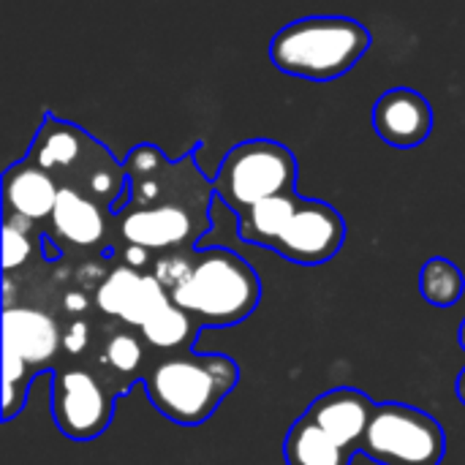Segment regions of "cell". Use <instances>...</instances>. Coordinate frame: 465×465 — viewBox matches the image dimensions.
<instances>
[{"label": "cell", "instance_id": "5", "mask_svg": "<svg viewBox=\"0 0 465 465\" xmlns=\"http://www.w3.org/2000/svg\"><path fill=\"white\" fill-rule=\"evenodd\" d=\"M240 381V365L226 354H177L150 362L142 384L147 401L169 422L204 425Z\"/></svg>", "mask_w": 465, "mask_h": 465}, {"label": "cell", "instance_id": "11", "mask_svg": "<svg viewBox=\"0 0 465 465\" xmlns=\"http://www.w3.org/2000/svg\"><path fill=\"white\" fill-rule=\"evenodd\" d=\"M60 346H63V335L49 313L25 305H5L3 349L5 354H14L22 365H27L33 376H38L54 362Z\"/></svg>", "mask_w": 465, "mask_h": 465}, {"label": "cell", "instance_id": "10", "mask_svg": "<svg viewBox=\"0 0 465 465\" xmlns=\"http://www.w3.org/2000/svg\"><path fill=\"white\" fill-rule=\"evenodd\" d=\"M166 305H172V300L161 281L153 272H142L131 264L114 267L95 289V308L104 316L136 330H142Z\"/></svg>", "mask_w": 465, "mask_h": 465}, {"label": "cell", "instance_id": "7", "mask_svg": "<svg viewBox=\"0 0 465 465\" xmlns=\"http://www.w3.org/2000/svg\"><path fill=\"white\" fill-rule=\"evenodd\" d=\"M297 158L292 147L275 139H248L234 144L213 180L215 196L240 218L256 204L294 193Z\"/></svg>", "mask_w": 465, "mask_h": 465}, {"label": "cell", "instance_id": "4", "mask_svg": "<svg viewBox=\"0 0 465 465\" xmlns=\"http://www.w3.org/2000/svg\"><path fill=\"white\" fill-rule=\"evenodd\" d=\"M27 161L52 174L60 188H71L93 202H101L112 213H117L125 202V166L109 153V147L68 120L44 114V123L30 142Z\"/></svg>", "mask_w": 465, "mask_h": 465}, {"label": "cell", "instance_id": "1", "mask_svg": "<svg viewBox=\"0 0 465 465\" xmlns=\"http://www.w3.org/2000/svg\"><path fill=\"white\" fill-rule=\"evenodd\" d=\"M128 193L114 213L120 242L139 256H172L193 251L210 232L215 185L188 153L169 161L155 144H136L123 161ZM155 259V262H158Z\"/></svg>", "mask_w": 465, "mask_h": 465}, {"label": "cell", "instance_id": "22", "mask_svg": "<svg viewBox=\"0 0 465 465\" xmlns=\"http://www.w3.org/2000/svg\"><path fill=\"white\" fill-rule=\"evenodd\" d=\"M458 338H460V346L465 349V319H463V324H460V332H458Z\"/></svg>", "mask_w": 465, "mask_h": 465}, {"label": "cell", "instance_id": "21", "mask_svg": "<svg viewBox=\"0 0 465 465\" xmlns=\"http://www.w3.org/2000/svg\"><path fill=\"white\" fill-rule=\"evenodd\" d=\"M455 392H458V401L465 406V368L460 371V376H458V381H455Z\"/></svg>", "mask_w": 465, "mask_h": 465}, {"label": "cell", "instance_id": "3", "mask_svg": "<svg viewBox=\"0 0 465 465\" xmlns=\"http://www.w3.org/2000/svg\"><path fill=\"white\" fill-rule=\"evenodd\" d=\"M237 232L248 245L270 248L300 267L332 262L346 242L341 213L327 202L297 196V191L267 199L240 215Z\"/></svg>", "mask_w": 465, "mask_h": 465}, {"label": "cell", "instance_id": "12", "mask_svg": "<svg viewBox=\"0 0 465 465\" xmlns=\"http://www.w3.org/2000/svg\"><path fill=\"white\" fill-rule=\"evenodd\" d=\"M373 128L390 147L414 150L433 131V106L414 87H392L373 106Z\"/></svg>", "mask_w": 465, "mask_h": 465}, {"label": "cell", "instance_id": "17", "mask_svg": "<svg viewBox=\"0 0 465 465\" xmlns=\"http://www.w3.org/2000/svg\"><path fill=\"white\" fill-rule=\"evenodd\" d=\"M199 332H202V327L177 305H166L139 330L144 346H150L153 351L166 354V357L191 354L199 341Z\"/></svg>", "mask_w": 465, "mask_h": 465}, {"label": "cell", "instance_id": "15", "mask_svg": "<svg viewBox=\"0 0 465 465\" xmlns=\"http://www.w3.org/2000/svg\"><path fill=\"white\" fill-rule=\"evenodd\" d=\"M60 199V185L33 161L22 158L3 174V204L5 215L38 223L52 218Z\"/></svg>", "mask_w": 465, "mask_h": 465}, {"label": "cell", "instance_id": "18", "mask_svg": "<svg viewBox=\"0 0 465 465\" xmlns=\"http://www.w3.org/2000/svg\"><path fill=\"white\" fill-rule=\"evenodd\" d=\"M104 365L112 371V390H114V395H117V387H114L117 379H120V390L128 381H142L147 368H150L142 335L131 332V330H120L114 335H109V341L104 346Z\"/></svg>", "mask_w": 465, "mask_h": 465}, {"label": "cell", "instance_id": "13", "mask_svg": "<svg viewBox=\"0 0 465 465\" xmlns=\"http://www.w3.org/2000/svg\"><path fill=\"white\" fill-rule=\"evenodd\" d=\"M376 406L379 403H373L362 390L338 387V390L319 395L308 406L305 417L313 420L327 436H332L346 452L357 455V452H362L365 433H368Z\"/></svg>", "mask_w": 465, "mask_h": 465}, {"label": "cell", "instance_id": "16", "mask_svg": "<svg viewBox=\"0 0 465 465\" xmlns=\"http://www.w3.org/2000/svg\"><path fill=\"white\" fill-rule=\"evenodd\" d=\"M283 458L286 465H351L354 460L351 452H346L305 414L289 428L283 439Z\"/></svg>", "mask_w": 465, "mask_h": 465}, {"label": "cell", "instance_id": "6", "mask_svg": "<svg viewBox=\"0 0 465 465\" xmlns=\"http://www.w3.org/2000/svg\"><path fill=\"white\" fill-rule=\"evenodd\" d=\"M371 44V30L351 16H302L272 35L270 60L281 74L332 82L349 74Z\"/></svg>", "mask_w": 465, "mask_h": 465}, {"label": "cell", "instance_id": "20", "mask_svg": "<svg viewBox=\"0 0 465 465\" xmlns=\"http://www.w3.org/2000/svg\"><path fill=\"white\" fill-rule=\"evenodd\" d=\"M30 226H33L30 221L5 215V223H3V267H5V272H14L33 259L35 242L30 237Z\"/></svg>", "mask_w": 465, "mask_h": 465}, {"label": "cell", "instance_id": "9", "mask_svg": "<svg viewBox=\"0 0 465 465\" xmlns=\"http://www.w3.org/2000/svg\"><path fill=\"white\" fill-rule=\"evenodd\" d=\"M117 395L84 368H57L52 373V420L71 441L98 439L114 417Z\"/></svg>", "mask_w": 465, "mask_h": 465}, {"label": "cell", "instance_id": "19", "mask_svg": "<svg viewBox=\"0 0 465 465\" xmlns=\"http://www.w3.org/2000/svg\"><path fill=\"white\" fill-rule=\"evenodd\" d=\"M420 292L433 308H452L463 300L465 275L458 264L444 256H433L425 262L420 272Z\"/></svg>", "mask_w": 465, "mask_h": 465}, {"label": "cell", "instance_id": "14", "mask_svg": "<svg viewBox=\"0 0 465 465\" xmlns=\"http://www.w3.org/2000/svg\"><path fill=\"white\" fill-rule=\"evenodd\" d=\"M49 223L60 242L76 251H101L114 229V213L71 188H60V199Z\"/></svg>", "mask_w": 465, "mask_h": 465}, {"label": "cell", "instance_id": "8", "mask_svg": "<svg viewBox=\"0 0 465 465\" xmlns=\"http://www.w3.org/2000/svg\"><path fill=\"white\" fill-rule=\"evenodd\" d=\"M362 452L381 465H439L447 433L428 411L406 403H379Z\"/></svg>", "mask_w": 465, "mask_h": 465}, {"label": "cell", "instance_id": "2", "mask_svg": "<svg viewBox=\"0 0 465 465\" xmlns=\"http://www.w3.org/2000/svg\"><path fill=\"white\" fill-rule=\"evenodd\" d=\"M153 275L166 289L172 305L185 311L202 330H226L245 322L259 300L256 270L229 248H193L155 262Z\"/></svg>", "mask_w": 465, "mask_h": 465}]
</instances>
